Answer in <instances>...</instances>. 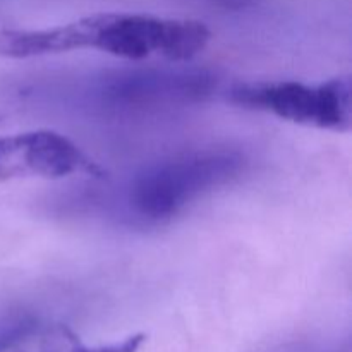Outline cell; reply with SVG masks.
Returning <instances> with one entry per match:
<instances>
[{"instance_id":"cell-1","label":"cell","mask_w":352,"mask_h":352,"mask_svg":"<svg viewBox=\"0 0 352 352\" xmlns=\"http://www.w3.org/2000/svg\"><path fill=\"white\" fill-rule=\"evenodd\" d=\"M65 52L96 48L126 60L157 55L188 62L201 54L212 33L199 21L164 19L144 14H95L62 24Z\"/></svg>"},{"instance_id":"cell-2","label":"cell","mask_w":352,"mask_h":352,"mask_svg":"<svg viewBox=\"0 0 352 352\" xmlns=\"http://www.w3.org/2000/svg\"><path fill=\"white\" fill-rule=\"evenodd\" d=\"M244 164L243 155L229 148H203L165 158L131 179L127 210L143 222H167L203 195L237 177Z\"/></svg>"},{"instance_id":"cell-3","label":"cell","mask_w":352,"mask_h":352,"mask_svg":"<svg viewBox=\"0 0 352 352\" xmlns=\"http://www.w3.org/2000/svg\"><path fill=\"white\" fill-rule=\"evenodd\" d=\"M351 95V79L336 78L315 86L298 81L244 82L230 89L229 98L291 122L346 133L352 122Z\"/></svg>"},{"instance_id":"cell-4","label":"cell","mask_w":352,"mask_h":352,"mask_svg":"<svg viewBox=\"0 0 352 352\" xmlns=\"http://www.w3.org/2000/svg\"><path fill=\"white\" fill-rule=\"evenodd\" d=\"M78 172L96 174L98 168L62 134L31 131L0 138V181L28 175L57 179Z\"/></svg>"},{"instance_id":"cell-5","label":"cell","mask_w":352,"mask_h":352,"mask_svg":"<svg viewBox=\"0 0 352 352\" xmlns=\"http://www.w3.org/2000/svg\"><path fill=\"white\" fill-rule=\"evenodd\" d=\"M38 329V322L31 315H12L0 320V352L12 349L24 342Z\"/></svg>"},{"instance_id":"cell-6","label":"cell","mask_w":352,"mask_h":352,"mask_svg":"<svg viewBox=\"0 0 352 352\" xmlns=\"http://www.w3.org/2000/svg\"><path fill=\"white\" fill-rule=\"evenodd\" d=\"M144 340H146L144 333H136V336L127 337V339L120 340V342L107 344V346H95V347L82 346V344H79L78 340H74L69 352H138L140 351V347L144 344Z\"/></svg>"},{"instance_id":"cell-7","label":"cell","mask_w":352,"mask_h":352,"mask_svg":"<svg viewBox=\"0 0 352 352\" xmlns=\"http://www.w3.org/2000/svg\"><path fill=\"white\" fill-rule=\"evenodd\" d=\"M274 352H351L349 342H316V340H302V342L285 344L277 347Z\"/></svg>"}]
</instances>
